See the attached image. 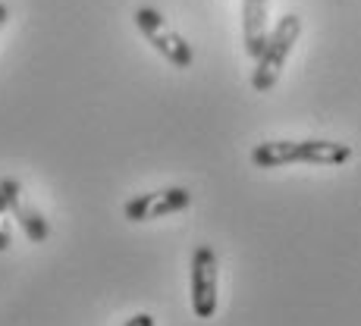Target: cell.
Segmentation results:
<instances>
[{
  "mask_svg": "<svg viewBox=\"0 0 361 326\" xmlns=\"http://www.w3.org/2000/svg\"><path fill=\"white\" fill-rule=\"evenodd\" d=\"M352 161V148L327 138H302V142H261L252 151V163L261 170H276L289 163H314V166H343Z\"/></svg>",
  "mask_w": 361,
  "mask_h": 326,
  "instance_id": "obj_1",
  "label": "cell"
},
{
  "mask_svg": "<svg viewBox=\"0 0 361 326\" xmlns=\"http://www.w3.org/2000/svg\"><path fill=\"white\" fill-rule=\"evenodd\" d=\"M302 38V16L286 13V16L276 23V29L267 35V44H264L261 57L255 60V73H252V88L255 92H274L276 82L283 75L289 54H293L295 41Z\"/></svg>",
  "mask_w": 361,
  "mask_h": 326,
  "instance_id": "obj_2",
  "label": "cell"
},
{
  "mask_svg": "<svg viewBox=\"0 0 361 326\" xmlns=\"http://www.w3.org/2000/svg\"><path fill=\"white\" fill-rule=\"evenodd\" d=\"M132 23H135V29L145 35V41H148V44L154 47L170 66L189 69L192 63H195V51H192V44L173 29L170 23H166V16L161 10H154V6H138V10L132 13Z\"/></svg>",
  "mask_w": 361,
  "mask_h": 326,
  "instance_id": "obj_3",
  "label": "cell"
},
{
  "mask_svg": "<svg viewBox=\"0 0 361 326\" xmlns=\"http://www.w3.org/2000/svg\"><path fill=\"white\" fill-rule=\"evenodd\" d=\"M217 254L214 248L201 245L192 254V267H189V295H192V311L198 320H211L217 314Z\"/></svg>",
  "mask_w": 361,
  "mask_h": 326,
  "instance_id": "obj_4",
  "label": "cell"
},
{
  "mask_svg": "<svg viewBox=\"0 0 361 326\" xmlns=\"http://www.w3.org/2000/svg\"><path fill=\"white\" fill-rule=\"evenodd\" d=\"M192 204V192L185 185H170V189H157V192H145L135 195L123 204V217L129 223H148V220H161L170 213H179Z\"/></svg>",
  "mask_w": 361,
  "mask_h": 326,
  "instance_id": "obj_5",
  "label": "cell"
},
{
  "mask_svg": "<svg viewBox=\"0 0 361 326\" xmlns=\"http://www.w3.org/2000/svg\"><path fill=\"white\" fill-rule=\"evenodd\" d=\"M267 6L270 0H242V47L252 60H258L267 44Z\"/></svg>",
  "mask_w": 361,
  "mask_h": 326,
  "instance_id": "obj_6",
  "label": "cell"
},
{
  "mask_svg": "<svg viewBox=\"0 0 361 326\" xmlns=\"http://www.w3.org/2000/svg\"><path fill=\"white\" fill-rule=\"evenodd\" d=\"M13 217H16L19 229L25 232V239L35 242V245H41V242L51 239V223H47V217H44V213H38L35 207L16 204V207H13Z\"/></svg>",
  "mask_w": 361,
  "mask_h": 326,
  "instance_id": "obj_7",
  "label": "cell"
},
{
  "mask_svg": "<svg viewBox=\"0 0 361 326\" xmlns=\"http://www.w3.org/2000/svg\"><path fill=\"white\" fill-rule=\"evenodd\" d=\"M19 195H23L19 179H13V176L0 179V217H4V213H13V207L19 204Z\"/></svg>",
  "mask_w": 361,
  "mask_h": 326,
  "instance_id": "obj_8",
  "label": "cell"
},
{
  "mask_svg": "<svg viewBox=\"0 0 361 326\" xmlns=\"http://www.w3.org/2000/svg\"><path fill=\"white\" fill-rule=\"evenodd\" d=\"M123 326H157V323H154V314H145V311H142V314L129 317V320L123 323Z\"/></svg>",
  "mask_w": 361,
  "mask_h": 326,
  "instance_id": "obj_9",
  "label": "cell"
},
{
  "mask_svg": "<svg viewBox=\"0 0 361 326\" xmlns=\"http://www.w3.org/2000/svg\"><path fill=\"white\" fill-rule=\"evenodd\" d=\"M6 248H10V229L0 226V251H6Z\"/></svg>",
  "mask_w": 361,
  "mask_h": 326,
  "instance_id": "obj_10",
  "label": "cell"
},
{
  "mask_svg": "<svg viewBox=\"0 0 361 326\" xmlns=\"http://www.w3.org/2000/svg\"><path fill=\"white\" fill-rule=\"evenodd\" d=\"M6 19H10V6H6L4 0H0V29L6 25Z\"/></svg>",
  "mask_w": 361,
  "mask_h": 326,
  "instance_id": "obj_11",
  "label": "cell"
}]
</instances>
